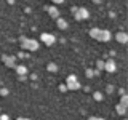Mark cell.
<instances>
[{
  "label": "cell",
  "mask_w": 128,
  "mask_h": 120,
  "mask_svg": "<svg viewBox=\"0 0 128 120\" xmlns=\"http://www.w3.org/2000/svg\"><path fill=\"white\" fill-rule=\"evenodd\" d=\"M91 38L98 40V42H102V43H107L109 40L112 38V34L107 29H99V27H93V29L88 30Z\"/></svg>",
  "instance_id": "obj_1"
},
{
  "label": "cell",
  "mask_w": 128,
  "mask_h": 120,
  "mask_svg": "<svg viewBox=\"0 0 128 120\" xmlns=\"http://www.w3.org/2000/svg\"><path fill=\"white\" fill-rule=\"evenodd\" d=\"M19 43H21V48L26 51H37L38 50V40H35V38H29V37L21 35L19 37Z\"/></svg>",
  "instance_id": "obj_2"
},
{
  "label": "cell",
  "mask_w": 128,
  "mask_h": 120,
  "mask_svg": "<svg viewBox=\"0 0 128 120\" xmlns=\"http://www.w3.org/2000/svg\"><path fill=\"white\" fill-rule=\"evenodd\" d=\"M70 11L74 13L75 21H83V19H88V18H90V13H88V10H86V8H83V6H80V8L72 6Z\"/></svg>",
  "instance_id": "obj_3"
},
{
  "label": "cell",
  "mask_w": 128,
  "mask_h": 120,
  "mask_svg": "<svg viewBox=\"0 0 128 120\" xmlns=\"http://www.w3.org/2000/svg\"><path fill=\"white\" fill-rule=\"evenodd\" d=\"M66 86H67V91H69V90H72V91L80 90V82H78L77 75H74V74L67 75V78H66Z\"/></svg>",
  "instance_id": "obj_4"
},
{
  "label": "cell",
  "mask_w": 128,
  "mask_h": 120,
  "mask_svg": "<svg viewBox=\"0 0 128 120\" xmlns=\"http://www.w3.org/2000/svg\"><path fill=\"white\" fill-rule=\"evenodd\" d=\"M38 40L43 43V45L51 46V45H54V43H56V35L50 34V32H42V34H40V37H38Z\"/></svg>",
  "instance_id": "obj_5"
},
{
  "label": "cell",
  "mask_w": 128,
  "mask_h": 120,
  "mask_svg": "<svg viewBox=\"0 0 128 120\" xmlns=\"http://www.w3.org/2000/svg\"><path fill=\"white\" fill-rule=\"evenodd\" d=\"M2 62L5 64L6 67H10V69H14V66H16V56L14 54H3L2 56Z\"/></svg>",
  "instance_id": "obj_6"
},
{
  "label": "cell",
  "mask_w": 128,
  "mask_h": 120,
  "mask_svg": "<svg viewBox=\"0 0 128 120\" xmlns=\"http://www.w3.org/2000/svg\"><path fill=\"white\" fill-rule=\"evenodd\" d=\"M14 70H16V74H18L19 80H26L27 78L29 70H27V67L24 66V64H16V66H14Z\"/></svg>",
  "instance_id": "obj_7"
},
{
  "label": "cell",
  "mask_w": 128,
  "mask_h": 120,
  "mask_svg": "<svg viewBox=\"0 0 128 120\" xmlns=\"http://www.w3.org/2000/svg\"><path fill=\"white\" fill-rule=\"evenodd\" d=\"M104 70L106 72H115L117 70V64H115L114 59H107V61H104Z\"/></svg>",
  "instance_id": "obj_8"
},
{
  "label": "cell",
  "mask_w": 128,
  "mask_h": 120,
  "mask_svg": "<svg viewBox=\"0 0 128 120\" xmlns=\"http://www.w3.org/2000/svg\"><path fill=\"white\" fill-rule=\"evenodd\" d=\"M115 40H117L118 43H122V45H125V43L128 42V34L126 32H123V30H120L115 34Z\"/></svg>",
  "instance_id": "obj_9"
},
{
  "label": "cell",
  "mask_w": 128,
  "mask_h": 120,
  "mask_svg": "<svg viewBox=\"0 0 128 120\" xmlns=\"http://www.w3.org/2000/svg\"><path fill=\"white\" fill-rule=\"evenodd\" d=\"M46 10H48V14H50L53 19H58V18H59V10H58L54 5H53V6H48Z\"/></svg>",
  "instance_id": "obj_10"
},
{
  "label": "cell",
  "mask_w": 128,
  "mask_h": 120,
  "mask_svg": "<svg viewBox=\"0 0 128 120\" xmlns=\"http://www.w3.org/2000/svg\"><path fill=\"white\" fill-rule=\"evenodd\" d=\"M56 26H58L59 29L64 30V29H67V26H69V24H67V21H66L64 18H61V16H59V18L56 19Z\"/></svg>",
  "instance_id": "obj_11"
},
{
  "label": "cell",
  "mask_w": 128,
  "mask_h": 120,
  "mask_svg": "<svg viewBox=\"0 0 128 120\" xmlns=\"http://www.w3.org/2000/svg\"><path fill=\"white\" fill-rule=\"evenodd\" d=\"M115 112H117L118 115H125L126 114V107L122 106V104H117V106H115Z\"/></svg>",
  "instance_id": "obj_12"
},
{
  "label": "cell",
  "mask_w": 128,
  "mask_h": 120,
  "mask_svg": "<svg viewBox=\"0 0 128 120\" xmlns=\"http://www.w3.org/2000/svg\"><path fill=\"white\" fill-rule=\"evenodd\" d=\"M102 98H104L102 91H94V93H93V99H94L96 102H101V101H102Z\"/></svg>",
  "instance_id": "obj_13"
},
{
  "label": "cell",
  "mask_w": 128,
  "mask_h": 120,
  "mask_svg": "<svg viewBox=\"0 0 128 120\" xmlns=\"http://www.w3.org/2000/svg\"><path fill=\"white\" fill-rule=\"evenodd\" d=\"M118 104H122V106L128 107V94H126V93L122 94V98H120V102H118Z\"/></svg>",
  "instance_id": "obj_14"
},
{
  "label": "cell",
  "mask_w": 128,
  "mask_h": 120,
  "mask_svg": "<svg viewBox=\"0 0 128 120\" xmlns=\"http://www.w3.org/2000/svg\"><path fill=\"white\" fill-rule=\"evenodd\" d=\"M46 70H48V72H56V70H58V66H56L54 62H50V64L46 66Z\"/></svg>",
  "instance_id": "obj_15"
},
{
  "label": "cell",
  "mask_w": 128,
  "mask_h": 120,
  "mask_svg": "<svg viewBox=\"0 0 128 120\" xmlns=\"http://www.w3.org/2000/svg\"><path fill=\"white\" fill-rule=\"evenodd\" d=\"M96 69H98V70H104V61H102V59L96 61Z\"/></svg>",
  "instance_id": "obj_16"
},
{
  "label": "cell",
  "mask_w": 128,
  "mask_h": 120,
  "mask_svg": "<svg viewBox=\"0 0 128 120\" xmlns=\"http://www.w3.org/2000/svg\"><path fill=\"white\" fill-rule=\"evenodd\" d=\"M85 75H86L88 78H93V77H94V70H93V69H86V70H85Z\"/></svg>",
  "instance_id": "obj_17"
},
{
  "label": "cell",
  "mask_w": 128,
  "mask_h": 120,
  "mask_svg": "<svg viewBox=\"0 0 128 120\" xmlns=\"http://www.w3.org/2000/svg\"><path fill=\"white\" fill-rule=\"evenodd\" d=\"M114 90H115V88H114V86H112V85H107V86H106V93H107V94H110V93H114Z\"/></svg>",
  "instance_id": "obj_18"
},
{
  "label": "cell",
  "mask_w": 128,
  "mask_h": 120,
  "mask_svg": "<svg viewBox=\"0 0 128 120\" xmlns=\"http://www.w3.org/2000/svg\"><path fill=\"white\" fill-rule=\"evenodd\" d=\"M0 96H8V88H0Z\"/></svg>",
  "instance_id": "obj_19"
},
{
  "label": "cell",
  "mask_w": 128,
  "mask_h": 120,
  "mask_svg": "<svg viewBox=\"0 0 128 120\" xmlns=\"http://www.w3.org/2000/svg\"><path fill=\"white\" fill-rule=\"evenodd\" d=\"M59 91H67V86H66V83H61V85H59Z\"/></svg>",
  "instance_id": "obj_20"
},
{
  "label": "cell",
  "mask_w": 128,
  "mask_h": 120,
  "mask_svg": "<svg viewBox=\"0 0 128 120\" xmlns=\"http://www.w3.org/2000/svg\"><path fill=\"white\" fill-rule=\"evenodd\" d=\"M18 58H27V53H24V51H19V53H18Z\"/></svg>",
  "instance_id": "obj_21"
},
{
  "label": "cell",
  "mask_w": 128,
  "mask_h": 120,
  "mask_svg": "<svg viewBox=\"0 0 128 120\" xmlns=\"http://www.w3.org/2000/svg\"><path fill=\"white\" fill-rule=\"evenodd\" d=\"M0 120H10V117H8L6 114H2V115H0Z\"/></svg>",
  "instance_id": "obj_22"
},
{
  "label": "cell",
  "mask_w": 128,
  "mask_h": 120,
  "mask_svg": "<svg viewBox=\"0 0 128 120\" xmlns=\"http://www.w3.org/2000/svg\"><path fill=\"white\" fill-rule=\"evenodd\" d=\"M54 5H59V3H64V0H51Z\"/></svg>",
  "instance_id": "obj_23"
},
{
  "label": "cell",
  "mask_w": 128,
  "mask_h": 120,
  "mask_svg": "<svg viewBox=\"0 0 128 120\" xmlns=\"http://www.w3.org/2000/svg\"><path fill=\"white\" fill-rule=\"evenodd\" d=\"M88 120H106V118H102V117H90Z\"/></svg>",
  "instance_id": "obj_24"
},
{
  "label": "cell",
  "mask_w": 128,
  "mask_h": 120,
  "mask_svg": "<svg viewBox=\"0 0 128 120\" xmlns=\"http://www.w3.org/2000/svg\"><path fill=\"white\" fill-rule=\"evenodd\" d=\"M118 93H120V96H122V94H125V88H120V90H118Z\"/></svg>",
  "instance_id": "obj_25"
},
{
  "label": "cell",
  "mask_w": 128,
  "mask_h": 120,
  "mask_svg": "<svg viewBox=\"0 0 128 120\" xmlns=\"http://www.w3.org/2000/svg\"><path fill=\"white\" fill-rule=\"evenodd\" d=\"M16 120H30V118H26V117H18Z\"/></svg>",
  "instance_id": "obj_26"
},
{
  "label": "cell",
  "mask_w": 128,
  "mask_h": 120,
  "mask_svg": "<svg viewBox=\"0 0 128 120\" xmlns=\"http://www.w3.org/2000/svg\"><path fill=\"white\" fill-rule=\"evenodd\" d=\"M99 2H101V0H93V3H96V5H98Z\"/></svg>",
  "instance_id": "obj_27"
},
{
  "label": "cell",
  "mask_w": 128,
  "mask_h": 120,
  "mask_svg": "<svg viewBox=\"0 0 128 120\" xmlns=\"http://www.w3.org/2000/svg\"><path fill=\"white\" fill-rule=\"evenodd\" d=\"M8 3H10V5H11V3H14V0H8Z\"/></svg>",
  "instance_id": "obj_28"
},
{
  "label": "cell",
  "mask_w": 128,
  "mask_h": 120,
  "mask_svg": "<svg viewBox=\"0 0 128 120\" xmlns=\"http://www.w3.org/2000/svg\"><path fill=\"white\" fill-rule=\"evenodd\" d=\"M123 120H126V118H123Z\"/></svg>",
  "instance_id": "obj_29"
}]
</instances>
